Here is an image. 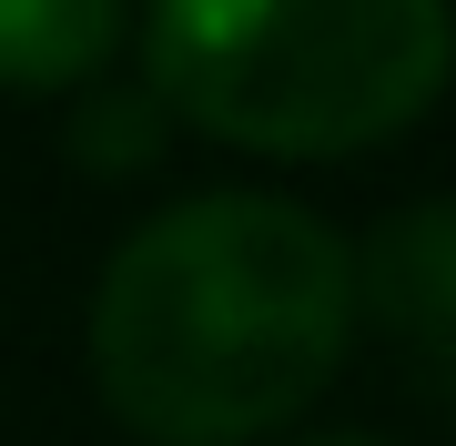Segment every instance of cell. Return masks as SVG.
<instances>
[{
	"label": "cell",
	"mask_w": 456,
	"mask_h": 446,
	"mask_svg": "<svg viewBox=\"0 0 456 446\" xmlns=\"http://www.w3.org/2000/svg\"><path fill=\"white\" fill-rule=\"evenodd\" d=\"M152 101L274 163L395 142L446 92V0H142Z\"/></svg>",
	"instance_id": "7a4b0ae2"
},
{
	"label": "cell",
	"mask_w": 456,
	"mask_h": 446,
	"mask_svg": "<svg viewBox=\"0 0 456 446\" xmlns=\"http://www.w3.org/2000/svg\"><path fill=\"white\" fill-rule=\"evenodd\" d=\"M132 31V0H0V92H71Z\"/></svg>",
	"instance_id": "277c9868"
},
{
	"label": "cell",
	"mask_w": 456,
	"mask_h": 446,
	"mask_svg": "<svg viewBox=\"0 0 456 446\" xmlns=\"http://www.w3.org/2000/svg\"><path fill=\"white\" fill-rule=\"evenodd\" d=\"M294 446H375V436H294Z\"/></svg>",
	"instance_id": "5b68a950"
},
{
	"label": "cell",
	"mask_w": 456,
	"mask_h": 446,
	"mask_svg": "<svg viewBox=\"0 0 456 446\" xmlns=\"http://www.w3.org/2000/svg\"><path fill=\"white\" fill-rule=\"evenodd\" d=\"M355 304H375L426 365L446 355V325H456V223H446V203H406L375 233V254H355Z\"/></svg>",
	"instance_id": "3957f363"
},
{
	"label": "cell",
	"mask_w": 456,
	"mask_h": 446,
	"mask_svg": "<svg viewBox=\"0 0 456 446\" xmlns=\"http://www.w3.org/2000/svg\"><path fill=\"white\" fill-rule=\"evenodd\" d=\"M355 254L284 193H193L122 233L92 295V385L142 446H264L355 345Z\"/></svg>",
	"instance_id": "6da1fadb"
}]
</instances>
